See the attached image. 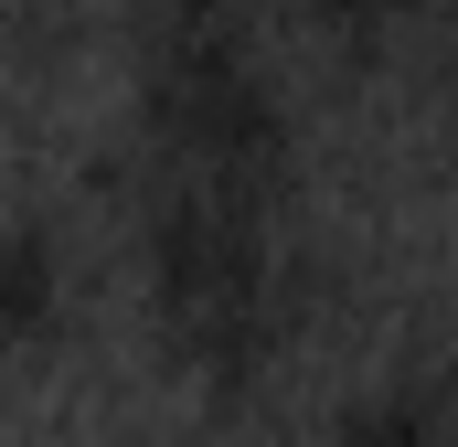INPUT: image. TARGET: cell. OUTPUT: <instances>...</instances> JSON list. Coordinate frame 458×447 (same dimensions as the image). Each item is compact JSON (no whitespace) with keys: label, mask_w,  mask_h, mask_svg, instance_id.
I'll return each mask as SVG.
<instances>
[{"label":"cell","mask_w":458,"mask_h":447,"mask_svg":"<svg viewBox=\"0 0 458 447\" xmlns=\"http://www.w3.org/2000/svg\"><path fill=\"white\" fill-rule=\"evenodd\" d=\"M139 128L160 181H225V192H288V86L267 43L225 0H160L139 32Z\"/></svg>","instance_id":"cell-2"},{"label":"cell","mask_w":458,"mask_h":447,"mask_svg":"<svg viewBox=\"0 0 458 447\" xmlns=\"http://www.w3.org/2000/svg\"><path fill=\"white\" fill-rule=\"evenodd\" d=\"M0 21H11V0H0Z\"/></svg>","instance_id":"cell-4"},{"label":"cell","mask_w":458,"mask_h":447,"mask_svg":"<svg viewBox=\"0 0 458 447\" xmlns=\"http://www.w3.org/2000/svg\"><path fill=\"white\" fill-rule=\"evenodd\" d=\"M139 299L192 384H256L288 341V224L277 192L160 181L139 224Z\"/></svg>","instance_id":"cell-1"},{"label":"cell","mask_w":458,"mask_h":447,"mask_svg":"<svg viewBox=\"0 0 458 447\" xmlns=\"http://www.w3.org/2000/svg\"><path fill=\"white\" fill-rule=\"evenodd\" d=\"M64 234L43 214H0V362H21V351H43V341L64 331Z\"/></svg>","instance_id":"cell-3"}]
</instances>
